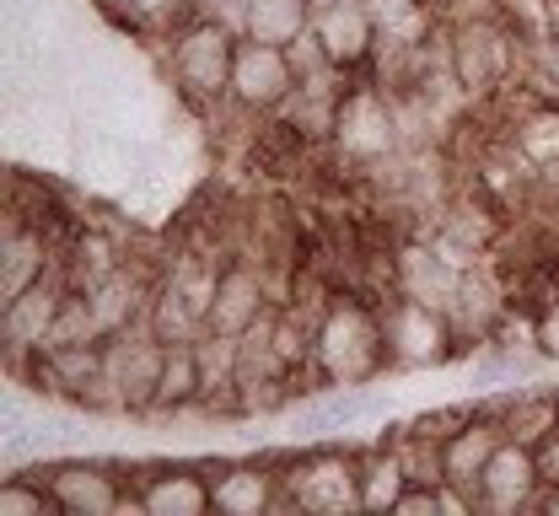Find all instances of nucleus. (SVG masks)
<instances>
[{"mask_svg":"<svg viewBox=\"0 0 559 516\" xmlns=\"http://www.w3.org/2000/svg\"><path fill=\"white\" fill-rule=\"evenodd\" d=\"M382 328L371 323V312H360L355 301H334L312 334V361L323 367V376L334 387H349V382H366L377 356H382Z\"/></svg>","mask_w":559,"mask_h":516,"instance_id":"f257e3e1","label":"nucleus"},{"mask_svg":"<svg viewBox=\"0 0 559 516\" xmlns=\"http://www.w3.org/2000/svg\"><path fill=\"white\" fill-rule=\"evenodd\" d=\"M231 60H237V44H231V27L221 16L189 22L178 33V44H173V71H178L189 97H221V92H231Z\"/></svg>","mask_w":559,"mask_h":516,"instance_id":"f03ea898","label":"nucleus"},{"mask_svg":"<svg viewBox=\"0 0 559 516\" xmlns=\"http://www.w3.org/2000/svg\"><path fill=\"white\" fill-rule=\"evenodd\" d=\"M162 356L167 345L151 334V339H114L103 350V382L92 393V404H151L156 398V376H162Z\"/></svg>","mask_w":559,"mask_h":516,"instance_id":"7ed1b4c3","label":"nucleus"},{"mask_svg":"<svg viewBox=\"0 0 559 516\" xmlns=\"http://www.w3.org/2000/svg\"><path fill=\"white\" fill-rule=\"evenodd\" d=\"M296 81H301V71H296L290 49L242 38L237 60H231V92L226 97H237L242 108H275V103H285L296 92Z\"/></svg>","mask_w":559,"mask_h":516,"instance_id":"20e7f679","label":"nucleus"},{"mask_svg":"<svg viewBox=\"0 0 559 516\" xmlns=\"http://www.w3.org/2000/svg\"><path fill=\"white\" fill-rule=\"evenodd\" d=\"M382 339H388V356H393L399 367H436V361H447V350H452L447 312H436V307H425V301H409V296L388 312Z\"/></svg>","mask_w":559,"mask_h":516,"instance_id":"39448f33","label":"nucleus"},{"mask_svg":"<svg viewBox=\"0 0 559 516\" xmlns=\"http://www.w3.org/2000/svg\"><path fill=\"white\" fill-rule=\"evenodd\" d=\"M538 484H544L538 452L522 442H500L495 457H489L485 479H479V490H474V506L479 512H522V506L538 501Z\"/></svg>","mask_w":559,"mask_h":516,"instance_id":"423d86ee","label":"nucleus"},{"mask_svg":"<svg viewBox=\"0 0 559 516\" xmlns=\"http://www.w3.org/2000/svg\"><path fill=\"white\" fill-rule=\"evenodd\" d=\"M334 141L355 161H382L399 146V124H393V113L377 92H349L334 113Z\"/></svg>","mask_w":559,"mask_h":516,"instance_id":"0eeeda50","label":"nucleus"},{"mask_svg":"<svg viewBox=\"0 0 559 516\" xmlns=\"http://www.w3.org/2000/svg\"><path fill=\"white\" fill-rule=\"evenodd\" d=\"M290 495H296L301 512H360V473H355L349 457L323 452L290 479Z\"/></svg>","mask_w":559,"mask_h":516,"instance_id":"6e6552de","label":"nucleus"},{"mask_svg":"<svg viewBox=\"0 0 559 516\" xmlns=\"http://www.w3.org/2000/svg\"><path fill=\"white\" fill-rule=\"evenodd\" d=\"M312 38L323 44V60L329 65H360L377 49V27H371L366 0H334V5H323L312 16Z\"/></svg>","mask_w":559,"mask_h":516,"instance_id":"1a4fd4ad","label":"nucleus"},{"mask_svg":"<svg viewBox=\"0 0 559 516\" xmlns=\"http://www.w3.org/2000/svg\"><path fill=\"white\" fill-rule=\"evenodd\" d=\"M399 280L409 301H425L436 312L452 317L457 296H463V275H457V259L447 248H404L399 253Z\"/></svg>","mask_w":559,"mask_h":516,"instance_id":"9d476101","label":"nucleus"},{"mask_svg":"<svg viewBox=\"0 0 559 516\" xmlns=\"http://www.w3.org/2000/svg\"><path fill=\"white\" fill-rule=\"evenodd\" d=\"M500 442H506L500 415H495V420H468L463 431H452V436H447V446H441V484H452V490L474 495Z\"/></svg>","mask_w":559,"mask_h":516,"instance_id":"9b49d317","label":"nucleus"},{"mask_svg":"<svg viewBox=\"0 0 559 516\" xmlns=\"http://www.w3.org/2000/svg\"><path fill=\"white\" fill-rule=\"evenodd\" d=\"M259 317H264V286H259V275H248V269H221L205 328L210 334H226V339H242Z\"/></svg>","mask_w":559,"mask_h":516,"instance_id":"f8f14e48","label":"nucleus"},{"mask_svg":"<svg viewBox=\"0 0 559 516\" xmlns=\"http://www.w3.org/2000/svg\"><path fill=\"white\" fill-rule=\"evenodd\" d=\"M44 484H49V495H55V506L70 516H108L119 512V490H114V479L103 473V468H49L44 473Z\"/></svg>","mask_w":559,"mask_h":516,"instance_id":"ddd939ff","label":"nucleus"},{"mask_svg":"<svg viewBox=\"0 0 559 516\" xmlns=\"http://www.w3.org/2000/svg\"><path fill=\"white\" fill-rule=\"evenodd\" d=\"M60 296L55 286H27L22 296L5 301V345H22V350H44L55 339V323H60Z\"/></svg>","mask_w":559,"mask_h":516,"instance_id":"4468645a","label":"nucleus"},{"mask_svg":"<svg viewBox=\"0 0 559 516\" xmlns=\"http://www.w3.org/2000/svg\"><path fill=\"white\" fill-rule=\"evenodd\" d=\"M312 5L307 0H242V33L259 44H280L290 49L296 38L312 33Z\"/></svg>","mask_w":559,"mask_h":516,"instance_id":"2eb2a0df","label":"nucleus"},{"mask_svg":"<svg viewBox=\"0 0 559 516\" xmlns=\"http://www.w3.org/2000/svg\"><path fill=\"white\" fill-rule=\"evenodd\" d=\"M452 71H457L463 86L485 92L489 81H500V71H506V38H500L489 22L463 27V38L452 44Z\"/></svg>","mask_w":559,"mask_h":516,"instance_id":"dca6fc26","label":"nucleus"},{"mask_svg":"<svg viewBox=\"0 0 559 516\" xmlns=\"http://www.w3.org/2000/svg\"><path fill=\"white\" fill-rule=\"evenodd\" d=\"M140 506H145V516H205L215 506V495L200 473H162L145 484Z\"/></svg>","mask_w":559,"mask_h":516,"instance_id":"f3484780","label":"nucleus"},{"mask_svg":"<svg viewBox=\"0 0 559 516\" xmlns=\"http://www.w3.org/2000/svg\"><path fill=\"white\" fill-rule=\"evenodd\" d=\"M409 457L399 452H377L360 463V512H399L404 490H409Z\"/></svg>","mask_w":559,"mask_h":516,"instance_id":"a211bd4d","label":"nucleus"},{"mask_svg":"<svg viewBox=\"0 0 559 516\" xmlns=\"http://www.w3.org/2000/svg\"><path fill=\"white\" fill-rule=\"evenodd\" d=\"M205 387V367H200V345L194 339H183V345H167V356H162V376H156V398H151V409H178V404H189L194 393Z\"/></svg>","mask_w":559,"mask_h":516,"instance_id":"6ab92c4d","label":"nucleus"},{"mask_svg":"<svg viewBox=\"0 0 559 516\" xmlns=\"http://www.w3.org/2000/svg\"><path fill=\"white\" fill-rule=\"evenodd\" d=\"M210 495H215V512L226 516H264L275 501V484H270L264 468H226L210 484Z\"/></svg>","mask_w":559,"mask_h":516,"instance_id":"aec40b11","label":"nucleus"},{"mask_svg":"<svg viewBox=\"0 0 559 516\" xmlns=\"http://www.w3.org/2000/svg\"><path fill=\"white\" fill-rule=\"evenodd\" d=\"M500 431H506V442L538 446L544 436L559 431V404L544 398V393H522V398H511V404L500 409Z\"/></svg>","mask_w":559,"mask_h":516,"instance_id":"412c9836","label":"nucleus"},{"mask_svg":"<svg viewBox=\"0 0 559 516\" xmlns=\"http://www.w3.org/2000/svg\"><path fill=\"white\" fill-rule=\"evenodd\" d=\"M371 11V27H377V44H393V49H415L425 38V0H366Z\"/></svg>","mask_w":559,"mask_h":516,"instance_id":"4be33fe9","label":"nucleus"},{"mask_svg":"<svg viewBox=\"0 0 559 516\" xmlns=\"http://www.w3.org/2000/svg\"><path fill=\"white\" fill-rule=\"evenodd\" d=\"M44 280V242L33 231H5V259H0V296H22Z\"/></svg>","mask_w":559,"mask_h":516,"instance_id":"5701e85b","label":"nucleus"},{"mask_svg":"<svg viewBox=\"0 0 559 516\" xmlns=\"http://www.w3.org/2000/svg\"><path fill=\"white\" fill-rule=\"evenodd\" d=\"M135 296L140 291L124 280V275H114V269H108V275H103V286H97L92 301H86V312H92L97 334H103V328H108V334H119V328L135 317Z\"/></svg>","mask_w":559,"mask_h":516,"instance_id":"b1692460","label":"nucleus"},{"mask_svg":"<svg viewBox=\"0 0 559 516\" xmlns=\"http://www.w3.org/2000/svg\"><path fill=\"white\" fill-rule=\"evenodd\" d=\"M371 409V398L366 393H340V398H329V404H312V409H301V431L307 436H323V431H340V425H349L355 415H366Z\"/></svg>","mask_w":559,"mask_h":516,"instance_id":"393cba45","label":"nucleus"},{"mask_svg":"<svg viewBox=\"0 0 559 516\" xmlns=\"http://www.w3.org/2000/svg\"><path fill=\"white\" fill-rule=\"evenodd\" d=\"M55 495L49 484H5L0 490V516H55Z\"/></svg>","mask_w":559,"mask_h":516,"instance_id":"a878e982","label":"nucleus"},{"mask_svg":"<svg viewBox=\"0 0 559 516\" xmlns=\"http://www.w3.org/2000/svg\"><path fill=\"white\" fill-rule=\"evenodd\" d=\"M447 512V490L436 484V490H404V501H399V516H441Z\"/></svg>","mask_w":559,"mask_h":516,"instance_id":"bb28decb","label":"nucleus"},{"mask_svg":"<svg viewBox=\"0 0 559 516\" xmlns=\"http://www.w3.org/2000/svg\"><path fill=\"white\" fill-rule=\"evenodd\" d=\"M533 452H538V473H544V484H555L559 490V431L555 436H544Z\"/></svg>","mask_w":559,"mask_h":516,"instance_id":"cd10ccee","label":"nucleus"},{"mask_svg":"<svg viewBox=\"0 0 559 516\" xmlns=\"http://www.w3.org/2000/svg\"><path fill=\"white\" fill-rule=\"evenodd\" d=\"M538 356L559 361V307H549V312H544V323H538Z\"/></svg>","mask_w":559,"mask_h":516,"instance_id":"c85d7f7f","label":"nucleus"},{"mask_svg":"<svg viewBox=\"0 0 559 516\" xmlns=\"http://www.w3.org/2000/svg\"><path fill=\"white\" fill-rule=\"evenodd\" d=\"M205 16H221V22H242V0H194Z\"/></svg>","mask_w":559,"mask_h":516,"instance_id":"c756f323","label":"nucleus"},{"mask_svg":"<svg viewBox=\"0 0 559 516\" xmlns=\"http://www.w3.org/2000/svg\"><path fill=\"white\" fill-rule=\"evenodd\" d=\"M130 5H135V11H145V16H162L173 0H130Z\"/></svg>","mask_w":559,"mask_h":516,"instance_id":"7c9ffc66","label":"nucleus"},{"mask_svg":"<svg viewBox=\"0 0 559 516\" xmlns=\"http://www.w3.org/2000/svg\"><path fill=\"white\" fill-rule=\"evenodd\" d=\"M307 5H312V11H323V5H334V0H307Z\"/></svg>","mask_w":559,"mask_h":516,"instance_id":"2f4dec72","label":"nucleus"}]
</instances>
